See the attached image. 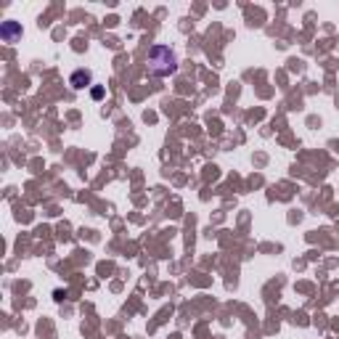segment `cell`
Masks as SVG:
<instances>
[{
  "instance_id": "cell-3",
  "label": "cell",
  "mask_w": 339,
  "mask_h": 339,
  "mask_svg": "<svg viewBox=\"0 0 339 339\" xmlns=\"http://www.w3.org/2000/svg\"><path fill=\"white\" fill-rule=\"evenodd\" d=\"M19 35H22V29H19L16 24H13V22H6V24H3V37H6L8 43H13Z\"/></svg>"
},
{
  "instance_id": "cell-2",
  "label": "cell",
  "mask_w": 339,
  "mask_h": 339,
  "mask_svg": "<svg viewBox=\"0 0 339 339\" xmlns=\"http://www.w3.org/2000/svg\"><path fill=\"white\" fill-rule=\"evenodd\" d=\"M90 82H93V74H90L88 69H77V72L69 77V85H72L74 90H82V88H88Z\"/></svg>"
},
{
  "instance_id": "cell-1",
  "label": "cell",
  "mask_w": 339,
  "mask_h": 339,
  "mask_svg": "<svg viewBox=\"0 0 339 339\" xmlns=\"http://www.w3.org/2000/svg\"><path fill=\"white\" fill-rule=\"evenodd\" d=\"M149 69L157 77H167V74H173L178 69V58L167 45H154L149 51Z\"/></svg>"
}]
</instances>
